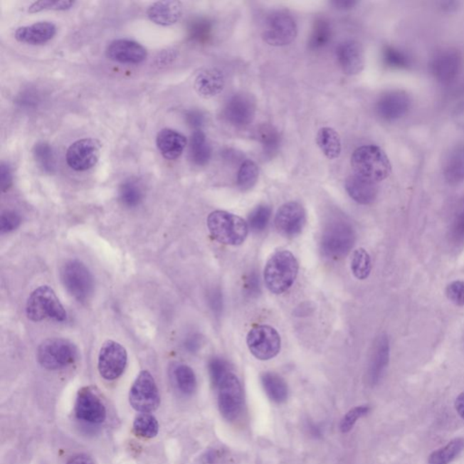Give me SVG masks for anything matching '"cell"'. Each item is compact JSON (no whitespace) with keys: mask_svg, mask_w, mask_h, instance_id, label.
Returning <instances> with one entry per match:
<instances>
[{"mask_svg":"<svg viewBox=\"0 0 464 464\" xmlns=\"http://www.w3.org/2000/svg\"><path fill=\"white\" fill-rule=\"evenodd\" d=\"M207 224L211 236L218 243L238 246L246 240L248 225L243 218L224 211H215L209 215Z\"/></svg>","mask_w":464,"mask_h":464,"instance_id":"obj_3","label":"cell"},{"mask_svg":"<svg viewBox=\"0 0 464 464\" xmlns=\"http://www.w3.org/2000/svg\"><path fill=\"white\" fill-rule=\"evenodd\" d=\"M218 390V409L221 416L233 422L240 417L243 409V392L240 380L234 374L228 373Z\"/></svg>","mask_w":464,"mask_h":464,"instance_id":"obj_10","label":"cell"},{"mask_svg":"<svg viewBox=\"0 0 464 464\" xmlns=\"http://www.w3.org/2000/svg\"><path fill=\"white\" fill-rule=\"evenodd\" d=\"M187 121L191 127L196 129L195 131L201 130L200 128L204 122V116L201 112L192 111L187 115Z\"/></svg>","mask_w":464,"mask_h":464,"instance_id":"obj_52","label":"cell"},{"mask_svg":"<svg viewBox=\"0 0 464 464\" xmlns=\"http://www.w3.org/2000/svg\"><path fill=\"white\" fill-rule=\"evenodd\" d=\"M258 174H260V169L253 161L243 162L238 172V187L243 191L251 190L256 185Z\"/></svg>","mask_w":464,"mask_h":464,"instance_id":"obj_38","label":"cell"},{"mask_svg":"<svg viewBox=\"0 0 464 464\" xmlns=\"http://www.w3.org/2000/svg\"><path fill=\"white\" fill-rule=\"evenodd\" d=\"M132 430L135 436L144 439H152L159 433L158 421L150 413H141L135 419Z\"/></svg>","mask_w":464,"mask_h":464,"instance_id":"obj_36","label":"cell"},{"mask_svg":"<svg viewBox=\"0 0 464 464\" xmlns=\"http://www.w3.org/2000/svg\"><path fill=\"white\" fill-rule=\"evenodd\" d=\"M390 344L386 334H381L374 344L372 357L369 364V379L373 384L379 382L389 366Z\"/></svg>","mask_w":464,"mask_h":464,"instance_id":"obj_25","label":"cell"},{"mask_svg":"<svg viewBox=\"0 0 464 464\" xmlns=\"http://www.w3.org/2000/svg\"><path fill=\"white\" fill-rule=\"evenodd\" d=\"M61 280L68 293L78 301L88 300L94 291V278L84 263L70 260L63 266Z\"/></svg>","mask_w":464,"mask_h":464,"instance_id":"obj_8","label":"cell"},{"mask_svg":"<svg viewBox=\"0 0 464 464\" xmlns=\"http://www.w3.org/2000/svg\"><path fill=\"white\" fill-rule=\"evenodd\" d=\"M306 224V211L302 205L296 201L287 202L278 209L275 225L278 232L285 237H295L302 231Z\"/></svg>","mask_w":464,"mask_h":464,"instance_id":"obj_16","label":"cell"},{"mask_svg":"<svg viewBox=\"0 0 464 464\" xmlns=\"http://www.w3.org/2000/svg\"><path fill=\"white\" fill-rule=\"evenodd\" d=\"M101 142L96 139L85 138L74 142L66 152V162L73 170H90L101 157Z\"/></svg>","mask_w":464,"mask_h":464,"instance_id":"obj_13","label":"cell"},{"mask_svg":"<svg viewBox=\"0 0 464 464\" xmlns=\"http://www.w3.org/2000/svg\"><path fill=\"white\" fill-rule=\"evenodd\" d=\"M75 5V1L70 0H41L33 3L28 6V12L31 14L46 11H68Z\"/></svg>","mask_w":464,"mask_h":464,"instance_id":"obj_41","label":"cell"},{"mask_svg":"<svg viewBox=\"0 0 464 464\" xmlns=\"http://www.w3.org/2000/svg\"><path fill=\"white\" fill-rule=\"evenodd\" d=\"M351 270L357 280H364L369 277L372 270L370 255L364 248L354 251L351 260Z\"/></svg>","mask_w":464,"mask_h":464,"instance_id":"obj_39","label":"cell"},{"mask_svg":"<svg viewBox=\"0 0 464 464\" xmlns=\"http://www.w3.org/2000/svg\"><path fill=\"white\" fill-rule=\"evenodd\" d=\"M201 346V338L198 336H192L189 338L186 347L190 351H196L199 349V347Z\"/></svg>","mask_w":464,"mask_h":464,"instance_id":"obj_57","label":"cell"},{"mask_svg":"<svg viewBox=\"0 0 464 464\" xmlns=\"http://www.w3.org/2000/svg\"><path fill=\"white\" fill-rule=\"evenodd\" d=\"M211 148L206 135L201 130L194 131L190 140L191 160L198 167H205L210 162Z\"/></svg>","mask_w":464,"mask_h":464,"instance_id":"obj_29","label":"cell"},{"mask_svg":"<svg viewBox=\"0 0 464 464\" xmlns=\"http://www.w3.org/2000/svg\"><path fill=\"white\" fill-rule=\"evenodd\" d=\"M66 464H95L94 460L91 458L90 456L86 455V454H78L74 457H72L70 460H68Z\"/></svg>","mask_w":464,"mask_h":464,"instance_id":"obj_56","label":"cell"},{"mask_svg":"<svg viewBox=\"0 0 464 464\" xmlns=\"http://www.w3.org/2000/svg\"><path fill=\"white\" fill-rule=\"evenodd\" d=\"M265 392L273 402L283 404L288 399V389L287 383L276 373L267 372L261 376Z\"/></svg>","mask_w":464,"mask_h":464,"instance_id":"obj_30","label":"cell"},{"mask_svg":"<svg viewBox=\"0 0 464 464\" xmlns=\"http://www.w3.org/2000/svg\"><path fill=\"white\" fill-rule=\"evenodd\" d=\"M351 167L354 175L374 184L386 180L392 171L386 152L373 144L357 148L351 157Z\"/></svg>","mask_w":464,"mask_h":464,"instance_id":"obj_1","label":"cell"},{"mask_svg":"<svg viewBox=\"0 0 464 464\" xmlns=\"http://www.w3.org/2000/svg\"><path fill=\"white\" fill-rule=\"evenodd\" d=\"M446 296L456 306H464V281L456 280L446 288Z\"/></svg>","mask_w":464,"mask_h":464,"instance_id":"obj_46","label":"cell"},{"mask_svg":"<svg viewBox=\"0 0 464 464\" xmlns=\"http://www.w3.org/2000/svg\"><path fill=\"white\" fill-rule=\"evenodd\" d=\"M33 155L38 167L46 174H53L56 168L55 152L51 144L39 142L33 148Z\"/></svg>","mask_w":464,"mask_h":464,"instance_id":"obj_34","label":"cell"},{"mask_svg":"<svg viewBox=\"0 0 464 464\" xmlns=\"http://www.w3.org/2000/svg\"><path fill=\"white\" fill-rule=\"evenodd\" d=\"M159 152L167 160H177L187 145V139L181 132L170 128L162 129L157 138Z\"/></svg>","mask_w":464,"mask_h":464,"instance_id":"obj_23","label":"cell"},{"mask_svg":"<svg viewBox=\"0 0 464 464\" xmlns=\"http://www.w3.org/2000/svg\"><path fill=\"white\" fill-rule=\"evenodd\" d=\"M462 56L457 51L448 49L436 56L432 64V70L437 80L443 84H449L459 75L462 68Z\"/></svg>","mask_w":464,"mask_h":464,"instance_id":"obj_20","label":"cell"},{"mask_svg":"<svg viewBox=\"0 0 464 464\" xmlns=\"http://www.w3.org/2000/svg\"><path fill=\"white\" fill-rule=\"evenodd\" d=\"M26 316L34 322L52 318L64 322L68 314L55 291L48 286H41L33 291L26 307Z\"/></svg>","mask_w":464,"mask_h":464,"instance_id":"obj_4","label":"cell"},{"mask_svg":"<svg viewBox=\"0 0 464 464\" xmlns=\"http://www.w3.org/2000/svg\"><path fill=\"white\" fill-rule=\"evenodd\" d=\"M21 223V218L14 211H6L0 217V231L2 233L16 230Z\"/></svg>","mask_w":464,"mask_h":464,"instance_id":"obj_47","label":"cell"},{"mask_svg":"<svg viewBox=\"0 0 464 464\" xmlns=\"http://www.w3.org/2000/svg\"><path fill=\"white\" fill-rule=\"evenodd\" d=\"M455 408L459 416L464 419V392L460 394L455 401Z\"/></svg>","mask_w":464,"mask_h":464,"instance_id":"obj_58","label":"cell"},{"mask_svg":"<svg viewBox=\"0 0 464 464\" xmlns=\"http://www.w3.org/2000/svg\"><path fill=\"white\" fill-rule=\"evenodd\" d=\"M211 304L212 310H213L215 312H221V310H222V296L220 291L216 290L212 292Z\"/></svg>","mask_w":464,"mask_h":464,"instance_id":"obj_55","label":"cell"},{"mask_svg":"<svg viewBox=\"0 0 464 464\" xmlns=\"http://www.w3.org/2000/svg\"><path fill=\"white\" fill-rule=\"evenodd\" d=\"M175 383L179 390L185 396H191L197 387L196 376L194 370L186 364H179L174 371Z\"/></svg>","mask_w":464,"mask_h":464,"instance_id":"obj_35","label":"cell"},{"mask_svg":"<svg viewBox=\"0 0 464 464\" xmlns=\"http://www.w3.org/2000/svg\"><path fill=\"white\" fill-rule=\"evenodd\" d=\"M412 104L410 95L406 91L394 89L384 93L376 102L377 115L384 120H399L407 114Z\"/></svg>","mask_w":464,"mask_h":464,"instance_id":"obj_17","label":"cell"},{"mask_svg":"<svg viewBox=\"0 0 464 464\" xmlns=\"http://www.w3.org/2000/svg\"><path fill=\"white\" fill-rule=\"evenodd\" d=\"M76 418L83 422L100 424L106 419V408L100 396L91 387H84L78 394L75 404Z\"/></svg>","mask_w":464,"mask_h":464,"instance_id":"obj_14","label":"cell"},{"mask_svg":"<svg viewBox=\"0 0 464 464\" xmlns=\"http://www.w3.org/2000/svg\"><path fill=\"white\" fill-rule=\"evenodd\" d=\"M258 140L268 158L274 157L280 147V135L277 129L270 125H263L258 128Z\"/></svg>","mask_w":464,"mask_h":464,"instance_id":"obj_33","label":"cell"},{"mask_svg":"<svg viewBox=\"0 0 464 464\" xmlns=\"http://www.w3.org/2000/svg\"><path fill=\"white\" fill-rule=\"evenodd\" d=\"M119 198L122 204L127 208H135L141 204L144 199V191L135 181H127L119 189Z\"/></svg>","mask_w":464,"mask_h":464,"instance_id":"obj_37","label":"cell"},{"mask_svg":"<svg viewBox=\"0 0 464 464\" xmlns=\"http://www.w3.org/2000/svg\"><path fill=\"white\" fill-rule=\"evenodd\" d=\"M212 26L210 22L207 21H198L192 25L191 38L199 42H206L210 39L211 36Z\"/></svg>","mask_w":464,"mask_h":464,"instance_id":"obj_48","label":"cell"},{"mask_svg":"<svg viewBox=\"0 0 464 464\" xmlns=\"http://www.w3.org/2000/svg\"><path fill=\"white\" fill-rule=\"evenodd\" d=\"M297 35V23L293 16L284 11H277L268 16L263 31L264 42L271 46L291 44Z\"/></svg>","mask_w":464,"mask_h":464,"instance_id":"obj_9","label":"cell"},{"mask_svg":"<svg viewBox=\"0 0 464 464\" xmlns=\"http://www.w3.org/2000/svg\"><path fill=\"white\" fill-rule=\"evenodd\" d=\"M106 56L115 62L137 65L147 59V51L137 42L128 39H116L106 48Z\"/></svg>","mask_w":464,"mask_h":464,"instance_id":"obj_18","label":"cell"},{"mask_svg":"<svg viewBox=\"0 0 464 464\" xmlns=\"http://www.w3.org/2000/svg\"><path fill=\"white\" fill-rule=\"evenodd\" d=\"M332 38V28L330 23L324 19H317L314 23L312 32H311L308 48L310 51H320L325 48Z\"/></svg>","mask_w":464,"mask_h":464,"instance_id":"obj_31","label":"cell"},{"mask_svg":"<svg viewBox=\"0 0 464 464\" xmlns=\"http://www.w3.org/2000/svg\"><path fill=\"white\" fill-rule=\"evenodd\" d=\"M370 411L369 406H361L354 407V408L351 409L346 416L343 417L342 421L340 423V430L341 432L347 433L350 432L352 430L354 424H356L357 421L366 416L367 413Z\"/></svg>","mask_w":464,"mask_h":464,"instance_id":"obj_45","label":"cell"},{"mask_svg":"<svg viewBox=\"0 0 464 464\" xmlns=\"http://www.w3.org/2000/svg\"><path fill=\"white\" fill-rule=\"evenodd\" d=\"M336 56L344 74L357 75L363 71L364 52L359 42L347 41L340 43L337 48Z\"/></svg>","mask_w":464,"mask_h":464,"instance_id":"obj_19","label":"cell"},{"mask_svg":"<svg viewBox=\"0 0 464 464\" xmlns=\"http://www.w3.org/2000/svg\"><path fill=\"white\" fill-rule=\"evenodd\" d=\"M225 88L223 73L217 68H209L197 75L194 89L201 97L210 99L220 95Z\"/></svg>","mask_w":464,"mask_h":464,"instance_id":"obj_24","label":"cell"},{"mask_svg":"<svg viewBox=\"0 0 464 464\" xmlns=\"http://www.w3.org/2000/svg\"><path fill=\"white\" fill-rule=\"evenodd\" d=\"M356 232L352 225L346 221H331L325 228L321 248L325 256L339 260L346 257L354 245Z\"/></svg>","mask_w":464,"mask_h":464,"instance_id":"obj_5","label":"cell"},{"mask_svg":"<svg viewBox=\"0 0 464 464\" xmlns=\"http://www.w3.org/2000/svg\"><path fill=\"white\" fill-rule=\"evenodd\" d=\"M0 177H1V188L3 191H6L11 187L13 175L11 167L3 162L0 167Z\"/></svg>","mask_w":464,"mask_h":464,"instance_id":"obj_50","label":"cell"},{"mask_svg":"<svg viewBox=\"0 0 464 464\" xmlns=\"http://www.w3.org/2000/svg\"><path fill=\"white\" fill-rule=\"evenodd\" d=\"M247 344L251 353L258 360L274 359L280 352L281 338L275 328L257 326L248 332Z\"/></svg>","mask_w":464,"mask_h":464,"instance_id":"obj_11","label":"cell"},{"mask_svg":"<svg viewBox=\"0 0 464 464\" xmlns=\"http://www.w3.org/2000/svg\"><path fill=\"white\" fill-rule=\"evenodd\" d=\"M344 186L349 196L357 204L362 205L372 204L379 194L376 184L364 180L354 174L347 179Z\"/></svg>","mask_w":464,"mask_h":464,"instance_id":"obj_26","label":"cell"},{"mask_svg":"<svg viewBox=\"0 0 464 464\" xmlns=\"http://www.w3.org/2000/svg\"><path fill=\"white\" fill-rule=\"evenodd\" d=\"M147 13L149 19L154 24L169 26L180 21L182 16V4L176 0L158 1L149 6Z\"/></svg>","mask_w":464,"mask_h":464,"instance_id":"obj_21","label":"cell"},{"mask_svg":"<svg viewBox=\"0 0 464 464\" xmlns=\"http://www.w3.org/2000/svg\"><path fill=\"white\" fill-rule=\"evenodd\" d=\"M246 288L248 293L250 295H255V296H256L257 294L260 293V278H258L256 273H254L248 276L246 283Z\"/></svg>","mask_w":464,"mask_h":464,"instance_id":"obj_53","label":"cell"},{"mask_svg":"<svg viewBox=\"0 0 464 464\" xmlns=\"http://www.w3.org/2000/svg\"><path fill=\"white\" fill-rule=\"evenodd\" d=\"M464 449V439L456 438L450 441L429 456L428 464H449L453 462Z\"/></svg>","mask_w":464,"mask_h":464,"instance_id":"obj_32","label":"cell"},{"mask_svg":"<svg viewBox=\"0 0 464 464\" xmlns=\"http://www.w3.org/2000/svg\"><path fill=\"white\" fill-rule=\"evenodd\" d=\"M444 178L450 185L456 186L464 181V144L456 145L450 151L444 162Z\"/></svg>","mask_w":464,"mask_h":464,"instance_id":"obj_27","label":"cell"},{"mask_svg":"<svg viewBox=\"0 0 464 464\" xmlns=\"http://www.w3.org/2000/svg\"><path fill=\"white\" fill-rule=\"evenodd\" d=\"M56 34V26L51 22H38L16 29V41L28 45H43L51 41Z\"/></svg>","mask_w":464,"mask_h":464,"instance_id":"obj_22","label":"cell"},{"mask_svg":"<svg viewBox=\"0 0 464 464\" xmlns=\"http://www.w3.org/2000/svg\"><path fill=\"white\" fill-rule=\"evenodd\" d=\"M271 217V208L268 205H260L248 215V225L255 232H260L267 228Z\"/></svg>","mask_w":464,"mask_h":464,"instance_id":"obj_40","label":"cell"},{"mask_svg":"<svg viewBox=\"0 0 464 464\" xmlns=\"http://www.w3.org/2000/svg\"><path fill=\"white\" fill-rule=\"evenodd\" d=\"M129 403L135 411L150 413L159 408L161 404L160 393L154 376L147 370L142 371L129 393Z\"/></svg>","mask_w":464,"mask_h":464,"instance_id":"obj_7","label":"cell"},{"mask_svg":"<svg viewBox=\"0 0 464 464\" xmlns=\"http://www.w3.org/2000/svg\"><path fill=\"white\" fill-rule=\"evenodd\" d=\"M317 144L325 157L334 160L340 157L342 152V142L339 134L331 127L321 128L317 132Z\"/></svg>","mask_w":464,"mask_h":464,"instance_id":"obj_28","label":"cell"},{"mask_svg":"<svg viewBox=\"0 0 464 464\" xmlns=\"http://www.w3.org/2000/svg\"><path fill=\"white\" fill-rule=\"evenodd\" d=\"M127 364V352L121 344L112 340L102 344L98 357V370L102 379H117L124 373Z\"/></svg>","mask_w":464,"mask_h":464,"instance_id":"obj_12","label":"cell"},{"mask_svg":"<svg viewBox=\"0 0 464 464\" xmlns=\"http://www.w3.org/2000/svg\"><path fill=\"white\" fill-rule=\"evenodd\" d=\"M204 464H233L234 456L230 450L223 448L208 450L201 457Z\"/></svg>","mask_w":464,"mask_h":464,"instance_id":"obj_44","label":"cell"},{"mask_svg":"<svg viewBox=\"0 0 464 464\" xmlns=\"http://www.w3.org/2000/svg\"><path fill=\"white\" fill-rule=\"evenodd\" d=\"M78 349L74 344L64 338H49L38 349V361L48 370L65 369L74 363Z\"/></svg>","mask_w":464,"mask_h":464,"instance_id":"obj_6","label":"cell"},{"mask_svg":"<svg viewBox=\"0 0 464 464\" xmlns=\"http://www.w3.org/2000/svg\"><path fill=\"white\" fill-rule=\"evenodd\" d=\"M209 372H210L212 386L218 389L222 381L226 377L228 372V364L220 357H214L209 363Z\"/></svg>","mask_w":464,"mask_h":464,"instance_id":"obj_42","label":"cell"},{"mask_svg":"<svg viewBox=\"0 0 464 464\" xmlns=\"http://www.w3.org/2000/svg\"><path fill=\"white\" fill-rule=\"evenodd\" d=\"M359 4V2L354 0H334L332 5L339 11H349Z\"/></svg>","mask_w":464,"mask_h":464,"instance_id":"obj_54","label":"cell"},{"mask_svg":"<svg viewBox=\"0 0 464 464\" xmlns=\"http://www.w3.org/2000/svg\"><path fill=\"white\" fill-rule=\"evenodd\" d=\"M256 107L253 95L238 93L228 99L224 108V117L234 127H245L254 120Z\"/></svg>","mask_w":464,"mask_h":464,"instance_id":"obj_15","label":"cell"},{"mask_svg":"<svg viewBox=\"0 0 464 464\" xmlns=\"http://www.w3.org/2000/svg\"><path fill=\"white\" fill-rule=\"evenodd\" d=\"M297 273L296 257L288 251H277L268 260L265 267V284L270 292L283 294L292 286Z\"/></svg>","mask_w":464,"mask_h":464,"instance_id":"obj_2","label":"cell"},{"mask_svg":"<svg viewBox=\"0 0 464 464\" xmlns=\"http://www.w3.org/2000/svg\"><path fill=\"white\" fill-rule=\"evenodd\" d=\"M176 56L177 52L172 51V49H171V51H162L161 54H159L158 58H157V65H158L159 68H164V66L170 65L171 63L176 58Z\"/></svg>","mask_w":464,"mask_h":464,"instance_id":"obj_51","label":"cell"},{"mask_svg":"<svg viewBox=\"0 0 464 464\" xmlns=\"http://www.w3.org/2000/svg\"><path fill=\"white\" fill-rule=\"evenodd\" d=\"M383 60L390 68L404 69L408 68L409 60L402 52L392 46H386L383 51Z\"/></svg>","mask_w":464,"mask_h":464,"instance_id":"obj_43","label":"cell"},{"mask_svg":"<svg viewBox=\"0 0 464 464\" xmlns=\"http://www.w3.org/2000/svg\"><path fill=\"white\" fill-rule=\"evenodd\" d=\"M450 237L457 244L464 243V211L454 221L452 230H450Z\"/></svg>","mask_w":464,"mask_h":464,"instance_id":"obj_49","label":"cell"}]
</instances>
